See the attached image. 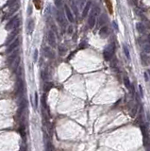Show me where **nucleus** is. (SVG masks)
<instances>
[{"label": "nucleus", "mask_w": 150, "mask_h": 151, "mask_svg": "<svg viewBox=\"0 0 150 151\" xmlns=\"http://www.w3.org/2000/svg\"><path fill=\"white\" fill-rule=\"evenodd\" d=\"M20 24H21L20 18L18 16H14L13 18H11V19L9 21V23L6 25V29L12 30V29H15V28H18V27H20Z\"/></svg>", "instance_id": "4"}, {"label": "nucleus", "mask_w": 150, "mask_h": 151, "mask_svg": "<svg viewBox=\"0 0 150 151\" xmlns=\"http://www.w3.org/2000/svg\"><path fill=\"white\" fill-rule=\"evenodd\" d=\"M64 10H65V14H66L67 19L69 20L70 23H73L74 21H75V18H74V15L72 13V11H71L70 8L68 7L67 5H64Z\"/></svg>", "instance_id": "9"}, {"label": "nucleus", "mask_w": 150, "mask_h": 151, "mask_svg": "<svg viewBox=\"0 0 150 151\" xmlns=\"http://www.w3.org/2000/svg\"><path fill=\"white\" fill-rule=\"evenodd\" d=\"M142 45H143V49L145 53H150V43L147 42L146 43H142Z\"/></svg>", "instance_id": "19"}, {"label": "nucleus", "mask_w": 150, "mask_h": 151, "mask_svg": "<svg viewBox=\"0 0 150 151\" xmlns=\"http://www.w3.org/2000/svg\"><path fill=\"white\" fill-rule=\"evenodd\" d=\"M24 92H25V85H24V81L22 80L19 77L18 80L16 82V90H15V94H16L18 99L20 100L24 97Z\"/></svg>", "instance_id": "2"}, {"label": "nucleus", "mask_w": 150, "mask_h": 151, "mask_svg": "<svg viewBox=\"0 0 150 151\" xmlns=\"http://www.w3.org/2000/svg\"><path fill=\"white\" fill-rule=\"evenodd\" d=\"M38 106V94L37 93H35V108Z\"/></svg>", "instance_id": "29"}, {"label": "nucleus", "mask_w": 150, "mask_h": 151, "mask_svg": "<svg viewBox=\"0 0 150 151\" xmlns=\"http://www.w3.org/2000/svg\"><path fill=\"white\" fill-rule=\"evenodd\" d=\"M136 29L140 32V33H144L145 32V27L143 23H137L136 24Z\"/></svg>", "instance_id": "18"}, {"label": "nucleus", "mask_w": 150, "mask_h": 151, "mask_svg": "<svg viewBox=\"0 0 150 151\" xmlns=\"http://www.w3.org/2000/svg\"><path fill=\"white\" fill-rule=\"evenodd\" d=\"M114 52H115V44L112 43V44H110L109 46L104 50L103 52V56H104V59L106 60H111L112 57H113L114 55Z\"/></svg>", "instance_id": "1"}, {"label": "nucleus", "mask_w": 150, "mask_h": 151, "mask_svg": "<svg viewBox=\"0 0 150 151\" xmlns=\"http://www.w3.org/2000/svg\"><path fill=\"white\" fill-rule=\"evenodd\" d=\"M44 53H45V56L47 58H50V59H53L55 57L53 51L50 49L49 47H44Z\"/></svg>", "instance_id": "16"}, {"label": "nucleus", "mask_w": 150, "mask_h": 151, "mask_svg": "<svg viewBox=\"0 0 150 151\" xmlns=\"http://www.w3.org/2000/svg\"><path fill=\"white\" fill-rule=\"evenodd\" d=\"M147 42L150 43V34H148V36H147Z\"/></svg>", "instance_id": "34"}, {"label": "nucleus", "mask_w": 150, "mask_h": 151, "mask_svg": "<svg viewBox=\"0 0 150 151\" xmlns=\"http://www.w3.org/2000/svg\"><path fill=\"white\" fill-rule=\"evenodd\" d=\"M84 1H85V0H78V3H79L80 5H82V4H83Z\"/></svg>", "instance_id": "33"}, {"label": "nucleus", "mask_w": 150, "mask_h": 151, "mask_svg": "<svg viewBox=\"0 0 150 151\" xmlns=\"http://www.w3.org/2000/svg\"><path fill=\"white\" fill-rule=\"evenodd\" d=\"M106 4H107L108 8H109L110 12V13H112V6H111V3H110V0H106Z\"/></svg>", "instance_id": "26"}, {"label": "nucleus", "mask_w": 150, "mask_h": 151, "mask_svg": "<svg viewBox=\"0 0 150 151\" xmlns=\"http://www.w3.org/2000/svg\"><path fill=\"white\" fill-rule=\"evenodd\" d=\"M99 11L100 10L98 7L93 8V10H92L90 16H89V19H88V24H89V27L90 28H93L94 27V25H95V19H96L97 15L99 14Z\"/></svg>", "instance_id": "3"}, {"label": "nucleus", "mask_w": 150, "mask_h": 151, "mask_svg": "<svg viewBox=\"0 0 150 151\" xmlns=\"http://www.w3.org/2000/svg\"><path fill=\"white\" fill-rule=\"evenodd\" d=\"M33 1L37 10H41V0H33Z\"/></svg>", "instance_id": "24"}, {"label": "nucleus", "mask_w": 150, "mask_h": 151, "mask_svg": "<svg viewBox=\"0 0 150 151\" xmlns=\"http://www.w3.org/2000/svg\"><path fill=\"white\" fill-rule=\"evenodd\" d=\"M59 52H60V55L63 56V55H65V53H66V48L62 46H60L59 47Z\"/></svg>", "instance_id": "22"}, {"label": "nucleus", "mask_w": 150, "mask_h": 151, "mask_svg": "<svg viewBox=\"0 0 150 151\" xmlns=\"http://www.w3.org/2000/svg\"><path fill=\"white\" fill-rule=\"evenodd\" d=\"M19 10V4H15L14 6H12V7H10V11H9V13H8L7 16L8 17H10L12 14H14V12H16L17 10Z\"/></svg>", "instance_id": "15"}, {"label": "nucleus", "mask_w": 150, "mask_h": 151, "mask_svg": "<svg viewBox=\"0 0 150 151\" xmlns=\"http://www.w3.org/2000/svg\"><path fill=\"white\" fill-rule=\"evenodd\" d=\"M147 74L149 75V77H150V70H148V72H147Z\"/></svg>", "instance_id": "35"}, {"label": "nucleus", "mask_w": 150, "mask_h": 151, "mask_svg": "<svg viewBox=\"0 0 150 151\" xmlns=\"http://www.w3.org/2000/svg\"><path fill=\"white\" fill-rule=\"evenodd\" d=\"M141 60H142L143 65H144V66H148V65H149V63H150L149 58H148V56H147L145 53L141 54Z\"/></svg>", "instance_id": "10"}, {"label": "nucleus", "mask_w": 150, "mask_h": 151, "mask_svg": "<svg viewBox=\"0 0 150 151\" xmlns=\"http://www.w3.org/2000/svg\"><path fill=\"white\" fill-rule=\"evenodd\" d=\"M17 1L18 0H9V2H8V7H12V6H14L15 4H17Z\"/></svg>", "instance_id": "25"}, {"label": "nucleus", "mask_w": 150, "mask_h": 151, "mask_svg": "<svg viewBox=\"0 0 150 151\" xmlns=\"http://www.w3.org/2000/svg\"><path fill=\"white\" fill-rule=\"evenodd\" d=\"M124 83H125V86H126V88H127V89H128V90L131 92V93H134V88L132 87V84L130 83L129 78H128L127 77H124Z\"/></svg>", "instance_id": "11"}, {"label": "nucleus", "mask_w": 150, "mask_h": 151, "mask_svg": "<svg viewBox=\"0 0 150 151\" xmlns=\"http://www.w3.org/2000/svg\"><path fill=\"white\" fill-rule=\"evenodd\" d=\"M56 19H57V21L59 22V24H60L61 27H64V26H65V22H64L63 16H62L61 12L60 11V10L57 11V16H56Z\"/></svg>", "instance_id": "12"}, {"label": "nucleus", "mask_w": 150, "mask_h": 151, "mask_svg": "<svg viewBox=\"0 0 150 151\" xmlns=\"http://www.w3.org/2000/svg\"><path fill=\"white\" fill-rule=\"evenodd\" d=\"M91 7H92V2H91V1H88L87 4L85 5V7H84L83 10H82V17L87 16V14H88V12H89Z\"/></svg>", "instance_id": "14"}, {"label": "nucleus", "mask_w": 150, "mask_h": 151, "mask_svg": "<svg viewBox=\"0 0 150 151\" xmlns=\"http://www.w3.org/2000/svg\"><path fill=\"white\" fill-rule=\"evenodd\" d=\"M72 32H73V27H68V33H69V34H72Z\"/></svg>", "instance_id": "30"}, {"label": "nucleus", "mask_w": 150, "mask_h": 151, "mask_svg": "<svg viewBox=\"0 0 150 151\" xmlns=\"http://www.w3.org/2000/svg\"><path fill=\"white\" fill-rule=\"evenodd\" d=\"M54 3H55V6H56V8H57L58 10H60L62 8V6H63L62 0H55Z\"/></svg>", "instance_id": "20"}, {"label": "nucleus", "mask_w": 150, "mask_h": 151, "mask_svg": "<svg viewBox=\"0 0 150 151\" xmlns=\"http://www.w3.org/2000/svg\"><path fill=\"white\" fill-rule=\"evenodd\" d=\"M19 44H20V39H19V38H16V40H14V42H12V43L8 46L7 50H6V53L7 54L11 53L12 51H14L15 49L18 48Z\"/></svg>", "instance_id": "6"}, {"label": "nucleus", "mask_w": 150, "mask_h": 151, "mask_svg": "<svg viewBox=\"0 0 150 151\" xmlns=\"http://www.w3.org/2000/svg\"><path fill=\"white\" fill-rule=\"evenodd\" d=\"M18 34H19V29H18V28H15V29H13V31H12V32H10V35L8 36L6 44H7V45H9V44L12 43V42H13V41L17 38Z\"/></svg>", "instance_id": "8"}, {"label": "nucleus", "mask_w": 150, "mask_h": 151, "mask_svg": "<svg viewBox=\"0 0 150 151\" xmlns=\"http://www.w3.org/2000/svg\"><path fill=\"white\" fill-rule=\"evenodd\" d=\"M47 43L49 44L50 46L55 47L56 46V36L52 30H49L48 31V34H47Z\"/></svg>", "instance_id": "7"}, {"label": "nucleus", "mask_w": 150, "mask_h": 151, "mask_svg": "<svg viewBox=\"0 0 150 151\" xmlns=\"http://www.w3.org/2000/svg\"><path fill=\"white\" fill-rule=\"evenodd\" d=\"M34 29V21L33 19H29L27 22V31L28 33H32V31Z\"/></svg>", "instance_id": "17"}, {"label": "nucleus", "mask_w": 150, "mask_h": 151, "mask_svg": "<svg viewBox=\"0 0 150 151\" xmlns=\"http://www.w3.org/2000/svg\"><path fill=\"white\" fill-rule=\"evenodd\" d=\"M18 55H19V50L18 49H15L14 51H12L11 53L9 54V57L7 59V63L9 66H11L13 62L15 61L17 58H18Z\"/></svg>", "instance_id": "5"}, {"label": "nucleus", "mask_w": 150, "mask_h": 151, "mask_svg": "<svg viewBox=\"0 0 150 151\" xmlns=\"http://www.w3.org/2000/svg\"><path fill=\"white\" fill-rule=\"evenodd\" d=\"M137 110H138V107H137V106H135V107H134L133 110H132V111H130V116H131V117H134V116L136 115Z\"/></svg>", "instance_id": "27"}, {"label": "nucleus", "mask_w": 150, "mask_h": 151, "mask_svg": "<svg viewBox=\"0 0 150 151\" xmlns=\"http://www.w3.org/2000/svg\"><path fill=\"white\" fill-rule=\"evenodd\" d=\"M13 63L14 64H12V65H11L10 67H12V69H13V70H16L17 68H18V66H19V64H20V58H19V57L17 58Z\"/></svg>", "instance_id": "21"}, {"label": "nucleus", "mask_w": 150, "mask_h": 151, "mask_svg": "<svg viewBox=\"0 0 150 151\" xmlns=\"http://www.w3.org/2000/svg\"><path fill=\"white\" fill-rule=\"evenodd\" d=\"M37 60H38V50H35L34 51V54H33V61L34 62H37Z\"/></svg>", "instance_id": "28"}, {"label": "nucleus", "mask_w": 150, "mask_h": 151, "mask_svg": "<svg viewBox=\"0 0 150 151\" xmlns=\"http://www.w3.org/2000/svg\"><path fill=\"white\" fill-rule=\"evenodd\" d=\"M139 90H140V94H141V96H142V97H143V92H142V91H143V89H142V87H141V86H139Z\"/></svg>", "instance_id": "32"}, {"label": "nucleus", "mask_w": 150, "mask_h": 151, "mask_svg": "<svg viewBox=\"0 0 150 151\" xmlns=\"http://www.w3.org/2000/svg\"><path fill=\"white\" fill-rule=\"evenodd\" d=\"M144 79H145V81H148V79H149V77H147V73H144Z\"/></svg>", "instance_id": "31"}, {"label": "nucleus", "mask_w": 150, "mask_h": 151, "mask_svg": "<svg viewBox=\"0 0 150 151\" xmlns=\"http://www.w3.org/2000/svg\"><path fill=\"white\" fill-rule=\"evenodd\" d=\"M124 52L126 54V56L128 60H130V56H129V51H128V48H127V45H124Z\"/></svg>", "instance_id": "23"}, {"label": "nucleus", "mask_w": 150, "mask_h": 151, "mask_svg": "<svg viewBox=\"0 0 150 151\" xmlns=\"http://www.w3.org/2000/svg\"><path fill=\"white\" fill-rule=\"evenodd\" d=\"M109 33H110V31H109V27H101L99 30V35L101 36V37L103 38H106L109 35Z\"/></svg>", "instance_id": "13"}]
</instances>
